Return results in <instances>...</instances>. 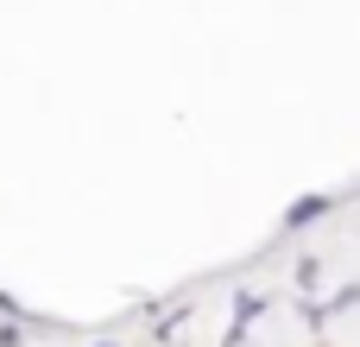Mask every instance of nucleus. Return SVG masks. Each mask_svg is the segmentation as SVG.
I'll return each mask as SVG.
<instances>
[{
  "label": "nucleus",
  "instance_id": "1",
  "mask_svg": "<svg viewBox=\"0 0 360 347\" xmlns=\"http://www.w3.org/2000/svg\"><path fill=\"white\" fill-rule=\"evenodd\" d=\"M323 209H329V202H323V196H310V202H297V209H291V228H297V221H316V215H323Z\"/></svg>",
  "mask_w": 360,
  "mask_h": 347
}]
</instances>
